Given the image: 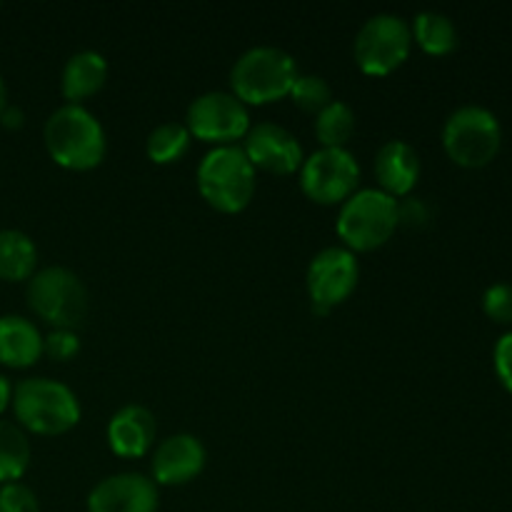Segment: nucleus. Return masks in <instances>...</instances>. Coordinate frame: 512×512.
<instances>
[{
	"mask_svg": "<svg viewBox=\"0 0 512 512\" xmlns=\"http://www.w3.org/2000/svg\"><path fill=\"white\" fill-rule=\"evenodd\" d=\"M10 400H13V388H10V383L5 375H0V413L8 408Z\"/></svg>",
	"mask_w": 512,
	"mask_h": 512,
	"instance_id": "c756f323",
	"label": "nucleus"
},
{
	"mask_svg": "<svg viewBox=\"0 0 512 512\" xmlns=\"http://www.w3.org/2000/svg\"><path fill=\"white\" fill-rule=\"evenodd\" d=\"M10 403L20 425L38 435H63L80 420V403L73 390L50 378L20 380Z\"/></svg>",
	"mask_w": 512,
	"mask_h": 512,
	"instance_id": "f03ea898",
	"label": "nucleus"
},
{
	"mask_svg": "<svg viewBox=\"0 0 512 512\" xmlns=\"http://www.w3.org/2000/svg\"><path fill=\"white\" fill-rule=\"evenodd\" d=\"M375 178L390 198L408 195L420 178V158L413 145L405 140H388L375 155Z\"/></svg>",
	"mask_w": 512,
	"mask_h": 512,
	"instance_id": "dca6fc26",
	"label": "nucleus"
},
{
	"mask_svg": "<svg viewBox=\"0 0 512 512\" xmlns=\"http://www.w3.org/2000/svg\"><path fill=\"white\" fill-rule=\"evenodd\" d=\"M158 488L143 473H118L100 480L88 495V512H155Z\"/></svg>",
	"mask_w": 512,
	"mask_h": 512,
	"instance_id": "ddd939ff",
	"label": "nucleus"
},
{
	"mask_svg": "<svg viewBox=\"0 0 512 512\" xmlns=\"http://www.w3.org/2000/svg\"><path fill=\"white\" fill-rule=\"evenodd\" d=\"M483 308L495 323H512V285L495 283L485 290Z\"/></svg>",
	"mask_w": 512,
	"mask_h": 512,
	"instance_id": "393cba45",
	"label": "nucleus"
},
{
	"mask_svg": "<svg viewBox=\"0 0 512 512\" xmlns=\"http://www.w3.org/2000/svg\"><path fill=\"white\" fill-rule=\"evenodd\" d=\"M288 95L300 110L315 115L333 100V90H330L328 80L320 78V75H298Z\"/></svg>",
	"mask_w": 512,
	"mask_h": 512,
	"instance_id": "b1692460",
	"label": "nucleus"
},
{
	"mask_svg": "<svg viewBox=\"0 0 512 512\" xmlns=\"http://www.w3.org/2000/svg\"><path fill=\"white\" fill-rule=\"evenodd\" d=\"M5 100H8V93H5V85H3V80H0V113H3V108L8 105Z\"/></svg>",
	"mask_w": 512,
	"mask_h": 512,
	"instance_id": "7c9ffc66",
	"label": "nucleus"
},
{
	"mask_svg": "<svg viewBox=\"0 0 512 512\" xmlns=\"http://www.w3.org/2000/svg\"><path fill=\"white\" fill-rule=\"evenodd\" d=\"M355 133V113L343 100H330L315 115V135L323 148H345L350 135Z\"/></svg>",
	"mask_w": 512,
	"mask_h": 512,
	"instance_id": "4be33fe9",
	"label": "nucleus"
},
{
	"mask_svg": "<svg viewBox=\"0 0 512 512\" xmlns=\"http://www.w3.org/2000/svg\"><path fill=\"white\" fill-rule=\"evenodd\" d=\"M503 130L498 118L480 105H463L443 128V145L450 160L463 168H483L498 155Z\"/></svg>",
	"mask_w": 512,
	"mask_h": 512,
	"instance_id": "0eeeda50",
	"label": "nucleus"
},
{
	"mask_svg": "<svg viewBox=\"0 0 512 512\" xmlns=\"http://www.w3.org/2000/svg\"><path fill=\"white\" fill-rule=\"evenodd\" d=\"M205 445L195 435L178 433L165 438L153 453V478L160 485H185L205 468Z\"/></svg>",
	"mask_w": 512,
	"mask_h": 512,
	"instance_id": "4468645a",
	"label": "nucleus"
},
{
	"mask_svg": "<svg viewBox=\"0 0 512 512\" xmlns=\"http://www.w3.org/2000/svg\"><path fill=\"white\" fill-rule=\"evenodd\" d=\"M155 433V415L143 405H125L108 423V443L120 458H143L153 448Z\"/></svg>",
	"mask_w": 512,
	"mask_h": 512,
	"instance_id": "2eb2a0df",
	"label": "nucleus"
},
{
	"mask_svg": "<svg viewBox=\"0 0 512 512\" xmlns=\"http://www.w3.org/2000/svg\"><path fill=\"white\" fill-rule=\"evenodd\" d=\"M43 355V335L23 315L0 318V363L10 368H28Z\"/></svg>",
	"mask_w": 512,
	"mask_h": 512,
	"instance_id": "f3484780",
	"label": "nucleus"
},
{
	"mask_svg": "<svg viewBox=\"0 0 512 512\" xmlns=\"http://www.w3.org/2000/svg\"><path fill=\"white\" fill-rule=\"evenodd\" d=\"M398 223V200L380 188H365L350 195L340 208L338 235L348 250H375L388 243Z\"/></svg>",
	"mask_w": 512,
	"mask_h": 512,
	"instance_id": "39448f33",
	"label": "nucleus"
},
{
	"mask_svg": "<svg viewBox=\"0 0 512 512\" xmlns=\"http://www.w3.org/2000/svg\"><path fill=\"white\" fill-rule=\"evenodd\" d=\"M200 195L220 213H240L255 195V168L243 148L218 145L198 165Z\"/></svg>",
	"mask_w": 512,
	"mask_h": 512,
	"instance_id": "20e7f679",
	"label": "nucleus"
},
{
	"mask_svg": "<svg viewBox=\"0 0 512 512\" xmlns=\"http://www.w3.org/2000/svg\"><path fill=\"white\" fill-rule=\"evenodd\" d=\"M30 465V443L23 430L0 420V483H18Z\"/></svg>",
	"mask_w": 512,
	"mask_h": 512,
	"instance_id": "412c9836",
	"label": "nucleus"
},
{
	"mask_svg": "<svg viewBox=\"0 0 512 512\" xmlns=\"http://www.w3.org/2000/svg\"><path fill=\"white\" fill-rule=\"evenodd\" d=\"M245 155L253 163V168H263L275 175H290L303 165V148L298 138L283 125L258 123L250 125L245 135Z\"/></svg>",
	"mask_w": 512,
	"mask_h": 512,
	"instance_id": "f8f14e48",
	"label": "nucleus"
},
{
	"mask_svg": "<svg viewBox=\"0 0 512 512\" xmlns=\"http://www.w3.org/2000/svg\"><path fill=\"white\" fill-rule=\"evenodd\" d=\"M38 263L35 243L23 230H0V280H30Z\"/></svg>",
	"mask_w": 512,
	"mask_h": 512,
	"instance_id": "6ab92c4d",
	"label": "nucleus"
},
{
	"mask_svg": "<svg viewBox=\"0 0 512 512\" xmlns=\"http://www.w3.org/2000/svg\"><path fill=\"white\" fill-rule=\"evenodd\" d=\"M413 45L408 20L395 13H378L360 25L355 35V63L368 75H388L405 63Z\"/></svg>",
	"mask_w": 512,
	"mask_h": 512,
	"instance_id": "6e6552de",
	"label": "nucleus"
},
{
	"mask_svg": "<svg viewBox=\"0 0 512 512\" xmlns=\"http://www.w3.org/2000/svg\"><path fill=\"white\" fill-rule=\"evenodd\" d=\"M0 512H40V505L28 485L5 483L0 488Z\"/></svg>",
	"mask_w": 512,
	"mask_h": 512,
	"instance_id": "a878e982",
	"label": "nucleus"
},
{
	"mask_svg": "<svg viewBox=\"0 0 512 512\" xmlns=\"http://www.w3.org/2000/svg\"><path fill=\"white\" fill-rule=\"evenodd\" d=\"M358 260L353 250L330 245L313 255L308 265V293L315 315H328L335 305L350 298L358 285Z\"/></svg>",
	"mask_w": 512,
	"mask_h": 512,
	"instance_id": "9b49d317",
	"label": "nucleus"
},
{
	"mask_svg": "<svg viewBox=\"0 0 512 512\" xmlns=\"http://www.w3.org/2000/svg\"><path fill=\"white\" fill-rule=\"evenodd\" d=\"M108 78V63L98 50H80V53L70 55L68 63L63 68V80L60 88L70 103L90 98L98 93Z\"/></svg>",
	"mask_w": 512,
	"mask_h": 512,
	"instance_id": "a211bd4d",
	"label": "nucleus"
},
{
	"mask_svg": "<svg viewBox=\"0 0 512 512\" xmlns=\"http://www.w3.org/2000/svg\"><path fill=\"white\" fill-rule=\"evenodd\" d=\"M190 148V130L183 123H163L150 130L145 153L153 163L168 165L183 158Z\"/></svg>",
	"mask_w": 512,
	"mask_h": 512,
	"instance_id": "5701e85b",
	"label": "nucleus"
},
{
	"mask_svg": "<svg viewBox=\"0 0 512 512\" xmlns=\"http://www.w3.org/2000/svg\"><path fill=\"white\" fill-rule=\"evenodd\" d=\"M25 120L23 110L15 108V105H5L3 113H0V123L5 125V128H20Z\"/></svg>",
	"mask_w": 512,
	"mask_h": 512,
	"instance_id": "c85d7f7f",
	"label": "nucleus"
},
{
	"mask_svg": "<svg viewBox=\"0 0 512 512\" xmlns=\"http://www.w3.org/2000/svg\"><path fill=\"white\" fill-rule=\"evenodd\" d=\"M410 33H413L415 43L430 55H448L458 45V30H455L453 20L438 10H423L415 15Z\"/></svg>",
	"mask_w": 512,
	"mask_h": 512,
	"instance_id": "aec40b11",
	"label": "nucleus"
},
{
	"mask_svg": "<svg viewBox=\"0 0 512 512\" xmlns=\"http://www.w3.org/2000/svg\"><path fill=\"white\" fill-rule=\"evenodd\" d=\"M28 305L53 328L75 330L88 315V290L73 270L50 265L28 280Z\"/></svg>",
	"mask_w": 512,
	"mask_h": 512,
	"instance_id": "423d86ee",
	"label": "nucleus"
},
{
	"mask_svg": "<svg viewBox=\"0 0 512 512\" xmlns=\"http://www.w3.org/2000/svg\"><path fill=\"white\" fill-rule=\"evenodd\" d=\"M358 180L360 165L348 148H320L300 165V188L320 205L345 203Z\"/></svg>",
	"mask_w": 512,
	"mask_h": 512,
	"instance_id": "1a4fd4ad",
	"label": "nucleus"
},
{
	"mask_svg": "<svg viewBox=\"0 0 512 512\" xmlns=\"http://www.w3.org/2000/svg\"><path fill=\"white\" fill-rule=\"evenodd\" d=\"M495 370L500 383L512 393V333H505L495 345Z\"/></svg>",
	"mask_w": 512,
	"mask_h": 512,
	"instance_id": "cd10ccee",
	"label": "nucleus"
},
{
	"mask_svg": "<svg viewBox=\"0 0 512 512\" xmlns=\"http://www.w3.org/2000/svg\"><path fill=\"white\" fill-rule=\"evenodd\" d=\"M298 78V65L293 55L275 45H255L245 50L233 65L230 83L235 98L250 105L273 103L285 98Z\"/></svg>",
	"mask_w": 512,
	"mask_h": 512,
	"instance_id": "7ed1b4c3",
	"label": "nucleus"
},
{
	"mask_svg": "<svg viewBox=\"0 0 512 512\" xmlns=\"http://www.w3.org/2000/svg\"><path fill=\"white\" fill-rule=\"evenodd\" d=\"M190 135L205 140V143L235 145V140L245 138L250 130V113L243 100L235 98L233 93L223 90H210V93L198 95L188 108Z\"/></svg>",
	"mask_w": 512,
	"mask_h": 512,
	"instance_id": "9d476101",
	"label": "nucleus"
},
{
	"mask_svg": "<svg viewBox=\"0 0 512 512\" xmlns=\"http://www.w3.org/2000/svg\"><path fill=\"white\" fill-rule=\"evenodd\" d=\"M45 148L50 158L68 170H90L105 158V130L80 103H65L45 123Z\"/></svg>",
	"mask_w": 512,
	"mask_h": 512,
	"instance_id": "f257e3e1",
	"label": "nucleus"
},
{
	"mask_svg": "<svg viewBox=\"0 0 512 512\" xmlns=\"http://www.w3.org/2000/svg\"><path fill=\"white\" fill-rule=\"evenodd\" d=\"M80 350V340L75 335V330H65V328H55L53 333H48L43 338V353L50 355L53 360H70L73 355H78Z\"/></svg>",
	"mask_w": 512,
	"mask_h": 512,
	"instance_id": "bb28decb",
	"label": "nucleus"
}]
</instances>
